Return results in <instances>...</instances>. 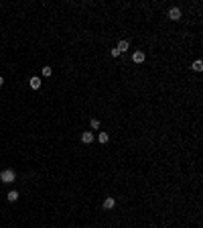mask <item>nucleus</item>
I'll list each match as a JSON object with an SVG mask.
<instances>
[{"label":"nucleus","instance_id":"4","mask_svg":"<svg viewBox=\"0 0 203 228\" xmlns=\"http://www.w3.org/2000/svg\"><path fill=\"white\" fill-rule=\"evenodd\" d=\"M29 86H31L33 90H39L41 88V77H31V80H29Z\"/></svg>","mask_w":203,"mask_h":228},{"label":"nucleus","instance_id":"5","mask_svg":"<svg viewBox=\"0 0 203 228\" xmlns=\"http://www.w3.org/2000/svg\"><path fill=\"white\" fill-rule=\"evenodd\" d=\"M132 61H134V63H142V61H144V53H142V51H134Z\"/></svg>","mask_w":203,"mask_h":228},{"label":"nucleus","instance_id":"10","mask_svg":"<svg viewBox=\"0 0 203 228\" xmlns=\"http://www.w3.org/2000/svg\"><path fill=\"white\" fill-rule=\"evenodd\" d=\"M108 139H110V136H108V132H100V136H98V141H100L102 145H106Z\"/></svg>","mask_w":203,"mask_h":228},{"label":"nucleus","instance_id":"8","mask_svg":"<svg viewBox=\"0 0 203 228\" xmlns=\"http://www.w3.org/2000/svg\"><path fill=\"white\" fill-rule=\"evenodd\" d=\"M128 47H130V45H128V41H120V43H118V47H116V49H118L120 53H124V51H128Z\"/></svg>","mask_w":203,"mask_h":228},{"label":"nucleus","instance_id":"6","mask_svg":"<svg viewBox=\"0 0 203 228\" xmlns=\"http://www.w3.org/2000/svg\"><path fill=\"white\" fill-rule=\"evenodd\" d=\"M114 206H116V200H114V197H106V200H104V208H106V210H112Z\"/></svg>","mask_w":203,"mask_h":228},{"label":"nucleus","instance_id":"2","mask_svg":"<svg viewBox=\"0 0 203 228\" xmlns=\"http://www.w3.org/2000/svg\"><path fill=\"white\" fill-rule=\"evenodd\" d=\"M169 19L171 20H179L181 19V8H171L169 10Z\"/></svg>","mask_w":203,"mask_h":228},{"label":"nucleus","instance_id":"13","mask_svg":"<svg viewBox=\"0 0 203 228\" xmlns=\"http://www.w3.org/2000/svg\"><path fill=\"white\" fill-rule=\"evenodd\" d=\"M110 55H112V57H118L120 51H118V49H112V51H110Z\"/></svg>","mask_w":203,"mask_h":228},{"label":"nucleus","instance_id":"11","mask_svg":"<svg viewBox=\"0 0 203 228\" xmlns=\"http://www.w3.org/2000/svg\"><path fill=\"white\" fill-rule=\"evenodd\" d=\"M43 75H45V77H49V75H51V67H49V65L43 67Z\"/></svg>","mask_w":203,"mask_h":228},{"label":"nucleus","instance_id":"14","mask_svg":"<svg viewBox=\"0 0 203 228\" xmlns=\"http://www.w3.org/2000/svg\"><path fill=\"white\" fill-rule=\"evenodd\" d=\"M4 84V80H2V75H0V86H2Z\"/></svg>","mask_w":203,"mask_h":228},{"label":"nucleus","instance_id":"3","mask_svg":"<svg viewBox=\"0 0 203 228\" xmlns=\"http://www.w3.org/2000/svg\"><path fill=\"white\" fill-rule=\"evenodd\" d=\"M81 141H83L85 145H89V143L93 141V132H92V131H85L83 135H81Z\"/></svg>","mask_w":203,"mask_h":228},{"label":"nucleus","instance_id":"7","mask_svg":"<svg viewBox=\"0 0 203 228\" xmlns=\"http://www.w3.org/2000/svg\"><path fill=\"white\" fill-rule=\"evenodd\" d=\"M6 200H8V202H16V200H19V192H14V190L8 192V193H6Z\"/></svg>","mask_w":203,"mask_h":228},{"label":"nucleus","instance_id":"9","mask_svg":"<svg viewBox=\"0 0 203 228\" xmlns=\"http://www.w3.org/2000/svg\"><path fill=\"white\" fill-rule=\"evenodd\" d=\"M193 70H195V71H201L203 70V61H201V59H197V61H193Z\"/></svg>","mask_w":203,"mask_h":228},{"label":"nucleus","instance_id":"1","mask_svg":"<svg viewBox=\"0 0 203 228\" xmlns=\"http://www.w3.org/2000/svg\"><path fill=\"white\" fill-rule=\"evenodd\" d=\"M0 179H2L4 183H12V181L16 179V173H14L12 169H4L2 173H0Z\"/></svg>","mask_w":203,"mask_h":228},{"label":"nucleus","instance_id":"12","mask_svg":"<svg viewBox=\"0 0 203 228\" xmlns=\"http://www.w3.org/2000/svg\"><path fill=\"white\" fill-rule=\"evenodd\" d=\"M89 124H92V128H100V120H98V118H92V122H89Z\"/></svg>","mask_w":203,"mask_h":228}]
</instances>
